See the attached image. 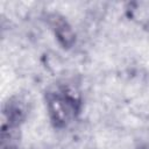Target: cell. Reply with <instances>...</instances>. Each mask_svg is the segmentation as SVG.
<instances>
[{
	"mask_svg": "<svg viewBox=\"0 0 149 149\" xmlns=\"http://www.w3.org/2000/svg\"><path fill=\"white\" fill-rule=\"evenodd\" d=\"M51 27H52L55 36L61 45H63L64 48L72 47V44L76 41V36H74V33H73L72 28L70 27V24L63 17L54 15L51 19Z\"/></svg>",
	"mask_w": 149,
	"mask_h": 149,
	"instance_id": "2",
	"label": "cell"
},
{
	"mask_svg": "<svg viewBox=\"0 0 149 149\" xmlns=\"http://www.w3.org/2000/svg\"><path fill=\"white\" fill-rule=\"evenodd\" d=\"M79 98L72 90H65L63 94H52L48 98V111L56 127H64L78 111Z\"/></svg>",
	"mask_w": 149,
	"mask_h": 149,
	"instance_id": "1",
	"label": "cell"
}]
</instances>
